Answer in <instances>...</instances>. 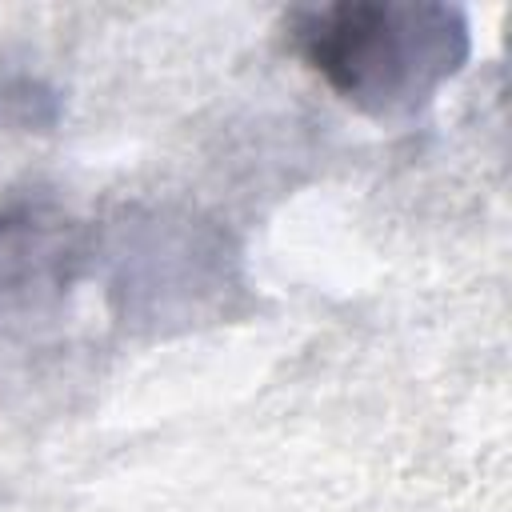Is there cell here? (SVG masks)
<instances>
[{
    "mask_svg": "<svg viewBox=\"0 0 512 512\" xmlns=\"http://www.w3.org/2000/svg\"><path fill=\"white\" fill-rule=\"evenodd\" d=\"M284 28L296 56L372 120L416 116L472 48L468 20L452 4L336 0L296 8Z\"/></svg>",
    "mask_w": 512,
    "mask_h": 512,
    "instance_id": "1",
    "label": "cell"
}]
</instances>
